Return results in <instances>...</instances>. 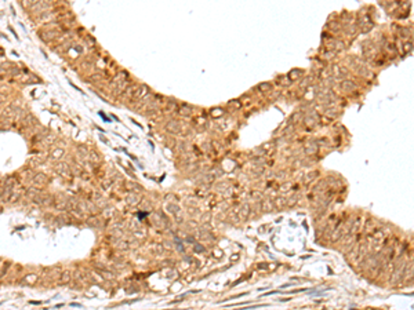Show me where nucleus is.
<instances>
[{
    "mask_svg": "<svg viewBox=\"0 0 414 310\" xmlns=\"http://www.w3.org/2000/svg\"><path fill=\"white\" fill-rule=\"evenodd\" d=\"M260 87H261L262 90H268V87H269V84H261V86H260Z\"/></svg>",
    "mask_w": 414,
    "mask_h": 310,
    "instance_id": "6",
    "label": "nucleus"
},
{
    "mask_svg": "<svg viewBox=\"0 0 414 310\" xmlns=\"http://www.w3.org/2000/svg\"><path fill=\"white\" fill-rule=\"evenodd\" d=\"M405 48H406V51H410L411 50V43H406Z\"/></svg>",
    "mask_w": 414,
    "mask_h": 310,
    "instance_id": "5",
    "label": "nucleus"
},
{
    "mask_svg": "<svg viewBox=\"0 0 414 310\" xmlns=\"http://www.w3.org/2000/svg\"><path fill=\"white\" fill-rule=\"evenodd\" d=\"M306 152H308V153H313V152H316V146H315V143H312V145H308V146H306Z\"/></svg>",
    "mask_w": 414,
    "mask_h": 310,
    "instance_id": "4",
    "label": "nucleus"
},
{
    "mask_svg": "<svg viewBox=\"0 0 414 310\" xmlns=\"http://www.w3.org/2000/svg\"><path fill=\"white\" fill-rule=\"evenodd\" d=\"M411 280H414V261L409 265L407 273H406V278H405L406 283H409V281H411Z\"/></svg>",
    "mask_w": 414,
    "mask_h": 310,
    "instance_id": "2",
    "label": "nucleus"
},
{
    "mask_svg": "<svg viewBox=\"0 0 414 310\" xmlns=\"http://www.w3.org/2000/svg\"><path fill=\"white\" fill-rule=\"evenodd\" d=\"M341 87H342L344 91H347V93H352V91H355V90L357 88L356 84H355L352 80H344L341 83Z\"/></svg>",
    "mask_w": 414,
    "mask_h": 310,
    "instance_id": "1",
    "label": "nucleus"
},
{
    "mask_svg": "<svg viewBox=\"0 0 414 310\" xmlns=\"http://www.w3.org/2000/svg\"><path fill=\"white\" fill-rule=\"evenodd\" d=\"M39 2H42V0H24L22 4H24V7H30V6H33V4L39 3Z\"/></svg>",
    "mask_w": 414,
    "mask_h": 310,
    "instance_id": "3",
    "label": "nucleus"
}]
</instances>
